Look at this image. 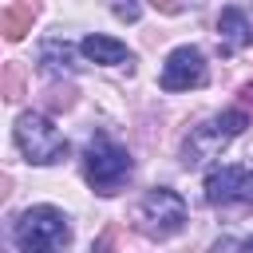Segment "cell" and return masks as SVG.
<instances>
[{
	"mask_svg": "<svg viewBox=\"0 0 253 253\" xmlns=\"http://www.w3.org/2000/svg\"><path fill=\"white\" fill-rule=\"evenodd\" d=\"M237 103H241V107H253V83H241V91H237Z\"/></svg>",
	"mask_w": 253,
	"mask_h": 253,
	"instance_id": "16",
	"label": "cell"
},
{
	"mask_svg": "<svg viewBox=\"0 0 253 253\" xmlns=\"http://www.w3.org/2000/svg\"><path fill=\"white\" fill-rule=\"evenodd\" d=\"M150 8H158L162 16H178L186 8V0H150Z\"/></svg>",
	"mask_w": 253,
	"mask_h": 253,
	"instance_id": "15",
	"label": "cell"
},
{
	"mask_svg": "<svg viewBox=\"0 0 253 253\" xmlns=\"http://www.w3.org/2000/svg\"><path fill=\"white\" fill-rule=\"evenodd\" d=\"M79 51H83L91 63H99V67H130V63H134V55L126 51V43H119V40H111V36H99V32L83 36Z\"/></svg>",
	"mask_w": 253,
	"mask_h": 253,
	"instance_id": "10",
	"label": "cell"
},
{
	"mask_svg": "<svg viewBox=\"0 0 253 253\" xmlns=\"http://www.w3.org/2000/svg\"><path fill=\"white\" fill-rule=\"evenodd\" d=\"M36 12H40V4H36V0H12V4L4 8V16H0L4 36H8V40H24V36L32 32Z\"/></svg>",
	"mask_w": 253,
	"mask_h": 253,
	"instance_id": "11",
	"label": "cell"
},
{
	"mask_svg": "<svg viewBox=\"0 0 253 253\" xmlns=\"http://www.w3.org/2000/svg\"><path fill=\"white\" fill-rule=\"evenodd\" d=\"M20 95H24V67H20V63H8V67H4V99L16 103Z\"/></svg>",
	"mask_w": 253,
	"mask_h": 253,
	"instance_id": "12",
	"label": "cell"
},
{
	"mask_svg": "<svg viewBox=\"0 0 253 253\" xmlns=\"http://www.w3.org/2000/svg\"><path fill=\"white\" fill-rule=\"evenodd\" d=\"M217 36H221V51L233 55L241 47L253 43V16L245 8H221L217 16Z\"/></svg>",
	"mask_w": 253,
	"mask_h": 253,
	"instance_id": "9",
	"label": "cell"
},
{
	"mask_svg": "<svg viewBox=\"0 0 253 253\" xmlns=\"http://www.w3.org/2000/svg\"><path fill=\"white\" fill-rule=\"evenodd\" d=\"M213 249H217V253H221V249H253V233H249V237H217Z\"/></svg>",
	"mask_w": 253,
	"mask_h": 253,
	"instance_id": "14",
	"label": "cell"
},
{
	"mask_svg": "<svg viewBox=\"0 0 253 253\" xmlns=\"http://www.w3.org/2000/svg\"><path fill=\"white\" fill-rule=\"evenodd\" d=\"M206 202L210 206L253 202V162L249 166H210L206 170Z\"/></svg>",
	"mask_w": 253,
	"mask_h": 253,
	"instance_id": "6",
	"label": "cell"
},
{
	"mask_svg": "<svg viewBox=\"0 0 253 253\" xmlns=\"http://www.w3.org/2000/svg\"><path fill=\"white\" fill-rule=\"evenodd\" d=\"M12 138L20 146V154L32 162V166H55L67 158V138L59 134V126L51 123V115L43 111H24L12 126Z\"/></svg>",
	"mask_w": 253,
	"mask_h": 253,
	"instance_id": "4",
	"label": "cell"
},
{
	"mask_svg": "<svg viewBox=\"0 0 253 253\" xmlns=\"http://www.w3.org/2000/svg\"><path fill=\"white\" fill-rule=\"evenodd\" d=\"M206 83V55L198 47H174L162 63V75H158V87L162 91H190V87H202Z\"/></svg>",
	"mask_w": 253,
	"mask_h": 253,
	"instance_id": "7",
	"label": "cell"
},
{
	"mask_svg": "<svg viewBox=\"0 0 253 253\" xmlns=\"http://www.w3.org/2000/svg\"><path fill=\"white\" fill-rule=\"evenodd\" d=\"M186 225V202L178 190L170 186H154L146 190V198L138 202V233L150 241H166L174 233H182Z\"/></svg>",
	"mask_w": 253,
	"mask_h": 253,
	"instance_id": "5",
	"label": "cell"
},
{
	"mask_svg": "<svg viewBox=\"0 0 253 253\" xmlns=\"http://www.w3.org/2000/svg\"><path fill=\"white\" fill-rule=\"evenodd\" d=\"M36 63H40V71H43L47 79H71V75L79 71V63H75V47H71L63 36H47V40H40V47H36Z\"/></svg>",
	"mask_w": 253,
	"mask_h": 253,
	"instance_id": "8",
	"label": "cell"
},
{
	"mask_svg": "<svg viewBox=\"0 0 253 253\" xmlns=\"http://www.w3.org/2000/svg\"><path fill=\"white\" fill-rule=\"evenodd\" d=\"M245 126H249V111H245V107H229V111H221V115L190 126V134H186V142H182V166H186V170H198L202 162L217 158Z\"/></svg>",
	"mask_w": 253,
	"mask_h": 253,
	"instance_id": "3",
	"label": "cell"
},
{
	"mask_svg": "<svg viewBox=\"0 0 253 253\" xmlns=\"http://www.w3.org/2000/svg\"><path fill=\"white\" fill-rule=\"evenodd\" d=\"M12 245L20 253H55L71 245V217L55 206H28L12 225Z\"/></svg>",
	"mask_w": 253,
	"mask_h": 253,
	"instance_id": "2",
	"label": "cell"
},
{
	"mask_svg": "<svg viewBox=\"0 0 253 253\" xmlns=\"http://www.w3.org/2000/svg\"><path fill=\"white\" fill-rule=\"evenodd\" d=\"M111 12H115L119 20H126V24H134L142 8H138V0H111Z\"/></svg>",
	"mask_w": 253,
	"mask_h": 253,
	"instance_id": "13",
	"label": "cell"
},
{
	"mask_svg": "<svg viewBox=\"0 0 253 253\" xmlns=\"http://www.w3.org/2000/svg\"><path fill=\"white\" fill-rule=\"evenodd\" d=\"M83 178H87V186L95 190V194H103V198H111V194H119L126 182H130V174H134V158H130V150L123 146V142H115L111 134H91L87 138V146H83Z\"/></svg>",
	"mask_w": 253,
	"mask_h": 253,
	"instance_id": "1",
	"label": "cell"
}]
</instances>
